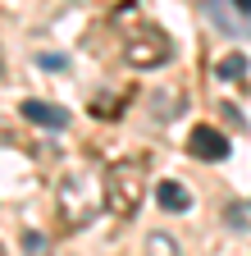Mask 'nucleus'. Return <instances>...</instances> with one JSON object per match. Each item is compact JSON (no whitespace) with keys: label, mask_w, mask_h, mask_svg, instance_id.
<instances>
[{"label":"nucleus","mask_w":251,"mask_h":256,"mask_svg":"<svg viewBox=\"0 0 251 256\" xmlns=\"http://www.w3.org/2000/svg\"><path fill=\"white\" fill-rule=\"evenodd\" d=\"M142 197H146V160L142 156H123L101 174V202L110 215H119V220L137 215Z\"/></svg>","instance_id":"nucleus-1"},{"label":"nucleus","mask_w":251,"mask_h":256,"mask_svg":"<svg viewBox=\"0 0 251 256\" xmlns=\"http://www.w3.org/2000/svg\"><path fill=\"white\" fill-rule=\"evenodd\" d=\"M105 202H101V183H96V170H73L59 178V220L64 229H82V224L96 215Z\"/></svg>","instance_id":"nucleus-2"},{"label":"nucleus","mask_w":251,"mask_h":256,"mask_svg":"<svg viewBox=\"0 0 251 256\" xmlns=\"http://www.w3.org/2000/svg\"><path fill=\"white\" fill-rule=\"evenodd\" d=\"M174 55V42H169V32H160V28H142V32H133L128 42H123V60L133 64V69H155V64H165Z\"/></svg>","instance_id":"nucleus-3"},{"label":"nucleus","mask_w":251,"mask_h":256,"mask_svg":"<svg viewBox=\"0 0 251 256\" xmlns=\"http://www.w3.org/2000/svg\"><path fill=\"white\" fill-rule=\"evenodd\" d=\"M187 151H192L197 160H210V165H219V160L229 156V138L219 133V128H192V138H187Z\"/></svg>","instance_id":"nucleus-4"},{"label":"nucleus","mask_w":251,"mask_h":256,"mask_svg":"<svg viewBox=\"0 0 251 256\" xmlns=\"http://www.w3.org/2000/svg\"><path fill=\"white\" fill-rule=\"evenodd\" d=\"M18 114H23L27 124H37V128H64V124H69V110H64V106L37 101V96H27V101L18 106Z\"/></svg>","instance_id":"nucleus-5"},{"label":"nucleus","mask_w":251,"mask_h":256,"mask_svg":"<svg viewBox=\"0 0 251 256\" xmlns=\"http://www.w3.org/2000/svg\"><path fill=\"white\" fill-rule=\"evenodd\" d=\"M155 202H160V210L169 215H183V210H192V192H187L183 183L165 178V183H155Z\"/></svg>","instance_id":"nucleus-6"},{"label":"nucleus","mask_w":251,"mask_h":256,"mask_svg":"<svg viewBox=\"0 0 251 256\" xmlns=\"http://www.w3.org/2000/svg\"><path fill=\"white\" fill-rule=\"evenodd\" d=\"M215 74L224 78V82H238V78L247 74V55H224V60L215 64Z\"/></svg>","instance_id":"nucleus-7"},{"label":"nucleus","mask_w":251,"mask_h":256,"mask_svg":"<svg viewBox=\"0 0 251 256\" xmlns=\"http://www.w3.org/2000/svg\"><path fill=\"white\" fill-rule=\"evenodd\" d=\"M151 252H155V256H165V252H169V256H174V252H178V247H174V242H165V238H151Z\"/></svg>","instance_id":"nucleus-8"},{"label":"nucleus","mask_w":251,"mask_h":256,"mask_svg":"<svg viewBox=\"0 0 251 256\" xmlns=\"http://www.w3.org/2000/svg\"><path fill=\"white\" fill-rule=\"evenodd\" d=\"M23 242H27V252H41V247H46V238H41V234H27Z\"/></svg>","instance_id":"nucleus-9"},{"label":"nucleus","mask_w":251,"mask_h":256,"mask_svg":"<svg viewBox=\"0 0 251 256\" xmlns=\"http://www.w3.org/2000/svg\"><path fill=\"white\" fill-rule=\"evenodd\" d=\"M233 5H238V10H242V14H251V0H233Z\"/></svg>","instance_id":"nucleus-10"},{"label":"nucleus","mask_w":251,"mask_h":256,"mask_svg":"<svg viewBox=\"0 0 251 256\" xmlns=\"http://www.w3.org/2000/svg\"><path fill=\"white\" fill-rule=\"evenodd\" d=\"M0 74H5V55H0Z\"/></svg>","instance_id":"nucleus-11"},{"label":"nucleus","mask_w":251,"mask_h":256,"mask_svg":"<svg viewBox=\"0 0 251 256\" xmlns=\"http://www.w3.org/2000/svg\"><path fill=\"white\" fill-rule=\"evenodd\" d=\"M0 256H5V247H0Z\"/></svg>","instance_id":"nucleus-12"}]
</instances>
